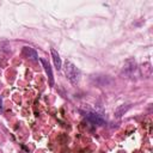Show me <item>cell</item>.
Instances as JSON below:
<instances>
[{
	"mask_svg": "<svg viewBox=\"0 0 153 153\" xmlns=\"http://www.w3.org/2000/svg\"><path fill=\"white\" fill-rule=\"evenodd\" d=\"M131 108V105L130 104H123V105H120L116 110H115V117L116 118H120V117H122L129 109Z\"/></svg>",
	"mask_w": 153,
	"mask_h": 153,
	"instance_id": "8992f818",
	"label": "cell"
},
{
	"mask_svg": "<svg viewBox=\"0 0 153 153\" xmlns=\"http://www.w3.org/2000/svg\"><path fill=\"white\" fill-rule=\"evenodd\" d=\"M136 69V61L135 59L130 57V59H127L123 63V72L126 74H131Z\"/></svg>",
	"mask_w": 153,
	"mask_h": 153,
	"instance_id": "3957f363",
	"label": "cell"
},
{
	"mask_svg": "<svg viewBox=\"0 0 153 153\" xmlns=\"http://www.w3.org/2000/svg\"><path fill=\"white\" fill-rule=\"evenodd\" d=\"M86 118H87L88 122H91L94 126H103L105 123V120L103 118V116L97 114V112H93V111L87 112L86 114Z\"/></svg>",
	"mask_w": 153,
	"mask_h": 153,
	"instance_id": "7a4b0ae2",
	"label": "cell"
},
{
	"mask_svg": "<svg viewBox=\"0 0 153 153\" xmlns=\"http://www.w3.org/2000/svg\"><path fill=\"white\" fill-rule=\"evenodd\" d=\"M51 56H53V61H54L56 69H60L61 68V59H60V55L57 54V51L55 49H51Z\"/></svg>",
	"mask_w": 153,
	"mask_h": 153,
	"instance_id": "52a82bcc",
	"label": "cell"
},
{
	"mask_svg": "<svg viewBox=\"0 0 153 153\" xmlns=\"http://www.w3.org/2000/svg\"><path fill=\"white\" fill-rule=\"evenodd\" d=\"M39 61H41V63L43 65L44 71H45V73H47V75H48L49 85H50V86H54V75H53V71H51V67H50L49 62H48L47 60H44V59H39Z\"/></svg>",
	"mask_w": 153,
	"mask_h": 153,
	"instance_id": "277c9868",
	"label": "cell"
},
{
	"mask_svg": "<svg viewBox=\"0 0 153 153\" xmlns=\"http://www.w3.org/2000/svg\"><path fill=\"white\" fill-rule=\"evenodd\" d=\"M22 53H23V55L26 59H30V60H33V61L38 60V56H37L36 50L32 49V48H30V47H24L23 50H22Z\"/></svg>",
	"mask_w": 153,
	"mask_h": 153,
	"instance_id": "5b68a950",
	"label": "cell"
},
{
	"mask_svg": "<svg viewBox=\"0 0 153 153\" xmlns=\"http://www.w3.org/2000/svg\"><path fill=\"white\" fill-rule=\"evenodd\" d=\"M0 110H1V100H0Z\"/></svg>",
	"mask_w": 153,
	"mask_h": 153,
	"instance_id": "ba28073f",
	"label": "cell"
},
{
	"mask_svg": "<svg viewBox=\"0 0 153 153\" xmlns=\"http://www.w3.org/2000/svg\"><path fill=\"white\" fill-rule=\"evenodd\" d=\"M65 74L67 76V79L72 84L75 85L79 81V71L71 61H66L65 62Z\"/></svg>",
	"mask_w": 153,
	"mask_h": 153,
	"instance_id": "6da1fadb",
	"label": "cell"
}]
</instances>
